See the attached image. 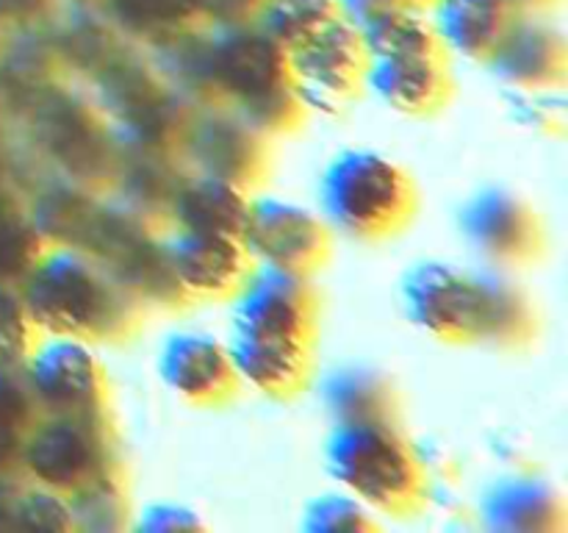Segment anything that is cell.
Masks as SVG:
<instances>
[{
	"mask_svg": "<svg viewBox=\"0 0 568 533\" xmlns=\"http://www.w3.org/2000/svg\"><path fill=\"white\" fill-rule=\"evenodd\" d=\"M320 298L308 275L253 266L236 292L231 359L239 378L270 398H294L314 364Z\"/></svg>",
	"mask_w": 568,
	"mask_h": 533,
	"instance_id": "6da1fadb",
	"label": "cell"
},
{
	"mask_svg": "<svg viewBox=\"0 0 568 533\" xmlns=\"http://www.w3.org/2000/svg\"><path fill=\"white\" fill-rule=\"evenodd\" d=\"M405 311L430 336L453 344L521 348L538 328L536 305L525 289L497 270L466 272L444 261H425L405 278Z\"/></svg>",
	"mask_w": 568,
	"mask_h": 533,
	"instance_id": "7a4b0ae2",
	"label": "cell"
},
{
	"mask_svg": "<svg viewBox=\"0 0 568 533\" xmlns=\"http://www.w3.org/2000/svg\"><path fill=\"white\" fill-rule=\"evenodd\" d=\"M20 298L39 333L81 342H122L133 336L148 309L116 281L109 266L75 248L50 244Z\"/></svg>",
	"mask_w": 568,
	"mask_h": 533,
	"instance_id": "3957f363",
	"label": "cell"
},
{
	"mask_svg": "<svg viewBox=\"0 0 568 533\" xmlns=\"http://www.w3.org/2000/svg\"><path fill=\"white\" fill-rule=\"evenodd\" d=\"M327 466L369 509L408 514L425 500V464L397 422H338L327 442Z\"/></svg>",
	"mask_w": 568,
	"mask_h": 533,
	"instance_id": "277c9868",
	"label": "cell"
},
{
	"mask_svg": "<svg viewBox=\"0 0 568 533\" xmlns=\"http://www.w3.org/2000/svg\"><path fill=\"white\" fill-rule=\"evenodd\" d=\"M322 209L347 237L377 242L408 225L416 211V187L388 155L347 150L322 175Z\"/></svg>",
	"mask_w": 568,
	"mask_h": 533,
	"instance_id": "5b68a950",
	"label": "cell"
},
{
	"mask_svg": "<svg viewBox=\"0 0 568 533\" xmlns=\"http://www.w3.org/2000/svg\"><path fill=\"white\" fill-rule=\"evenodd\" d=\"M37 142L61 181L103 194L120 172V133L103 105L59 89L33 111Z\"/></svg>",
	"mask_w": 568,
	"mask_h": 533,
	"instance_id": "8992f818",
	"label": "cell"
},
{
	"mask_svg": "<svg viewBox=\"0 0 568 533\" xmlns=\"http://www.w3.org/2000/svg\"><path fill=\"white\" fill-rule=\"evenodd\" d=\"M116 433L109 411L92 414H44L22 450L20 470L33 483L72 497L116 470Z\"/></svg>",
	"mask_w": 568,
	"mask_h": 533,
	"instance_id": "52a82bcc",
	"label": "cell"
},
{
	"mask_svg": "<svg viewBox=\"0 0 568 533\" xmlns=\"http://www.w3.org/2000/svg\"><path fill=\"white\" fill-rule=\"evenodd\" d=\"M369 53L361 39L358 22L336 17L316 37L288 50V70L305 109L338 114L364 89Z\"/></svg>",
	"mask_w": 568,
	"mask_h": 533,
	"instance_id": "ba28073f",
	"label": "cell"
},
{
	"mask_svg": "<svg viewBox=\"0 0 568 533\" xmlns=\"http://www.w3.org/2000/svg\"><path fill=\"white\" fill-rule=\"evenodd\" d=\"M242 242L258 264L311 275L331 255V228L305 205L277 198H255L250 200Z\"/></svg>",
	"mask_w": 568,
	"mask_h": 533,
	"instance_id": "9c48e42d",
	"label": "cell"
},
{
	"mask_svg": "<svg viewBox=\"0 0 568 533\" xmlns=\"http://www.w3.org/2000/svg\"><path fill=\"white\" fill-rule=\"evenodd\" d=\"M460 231L466 242L499 270L530 266L547 250L541 217L521 194L503 187L483 189L460 209Z\"/></svg>",
	"mask_w": 568,
	"mask_h": 533,
	"instance_id": "30bf717a",
	"label": "cell"
},
{
	"mask_svg": "<svg viewBox=\"0 0 568 533\" xmlns=\"http://www.w3.org/2000/svg\"><path fill=\"white\" fill-rule=\"evenodd\" d=\"M22 372L44 414L109 411L105 370L81 339L53 336L39 342Z\"/></svg>",
	"mask_w": 568,
	"mask_h": 533,
	"instance_id": "8fae6325",
	"label": "cell"
},
{
	"mask_svg": "<svg viewBox=\"0 0 568 533\" xmlns=\"http://www.w3.org/2000/svg\"><path fill=\"white\" fill-rule=\"evenodd\" d=\"M186 159L200 175L220 178L250 192L264 181L270 167V137L255 131L236 111L205 109L192 122Z\"/></svg>",
	"mask_w": 568,
	"mask_h": 533,
	"instance_id": "7c38bea8",
	"label": "cell"
},
{
	"mask_svg": "<svg viewBox=\"0 0 568 533\" xmlns=\"http://www.w3.org/2000/svg\"><path fill=\"white\" fill-rule=\"evenodd\" d=\"M486 64L519 92H555L566 83L568 42L541 14H516Z\"/></svg>",
	"mask_w": 568,
	"mask_h": 533,
	"instance_id": "4fadbf2b",
	"label": "cell"
},
{
	"mask_svg": "<svg viewBox=\"0 0 568 533\" xmlns=\"http://www.w3.org/2000/svg\"><path fill=\"white\" fill-rule=\"evenodd\" d=\"M159 370L166 386L194 405H222L242 386L227 344L197 331L166 339Z\"/></svg>",
	"mask_w": 568,
	"mask_h": 533,
	"instance_id": "5bb4252c",
	"label": "cell"
},
{
	"mask_svg": "<svg viewBox=\"0 0 568 533\" xmlns=\"http://www.w3.org/2000/svg\"><path fill=\"white\" fill-rule=\"evenodd\" d=\"M166 248L192 300L233 298L255 266L247 244L236 237L181 231L166 242Z\"/></svg>",
	"mask_w": 568,
	"mask_h": 533,
	"instance_id": "9a60e30c",
	"label": "cell"
},
{
	"mask_svg": "<svg viewBox=\"0 0 568 533\" xmlns=\"http://www.w3.org/2000/svg\"><path fill=\"white\" fill-rule=\"evenodd\" d=\"M364 87L394 111L425 117L444 109L453 98V72L444 53L410 59H369Z\"/></svg>",
	"mask_w": 568,
	"mask_h": 533,
	"instance_id": "2e32d148",
	"label": "cell"
},
{
	"mask_svg": "<svg viewBox=\"0 0 568 533\" xmlns=\"http://www.w3.org/2000/svg\"><path fill=\"white\" fill-rule=\"evenodd\" d=\"M483 520L497 533H560L566 527V503L541 477H510L486 494Z\"/></svg>",
	"mask_w": 568,
	"mask_h": 533,
	"instance_id": "e0dca14e",
	"label": "cell"
},
{
	"mask_svg": "<svg viewBox=\"0 0 568 533\" xmlns=\"http://www.w3.org/2000/svg\"><path fill=\"white\" fill-rule=\"evenodd\" d=\"M505 0H433L430 22L444 50L486 61L514 22Z\"/></svg>",
	"mask_w": 568,
	"mask_h": 533,
	"instance_id": "ac0fdd59",
	"label": "cell"
},
{
	"mask_svg": "<svg viewBox=\"0 0 568 533\" xmlns=\"http://www.w3.org/2000/svg\"><path fill=\"white\" fill-rule=\"evenodd\" d=\"M250 198L244 189L211 175H192L172 203V220L181 231L220 233V237H244Z\"/></svg>",
	"mask_w": 568,
	"mask_h": 533,
	"instance_id": "d6986e66",
	"label": "cell"
},
{
	"mask_svg": "<svg viewBox=\"0 0 568 533\" xmlns=\"http://www.w3.org/2000/svg\"><path fill=\"white\" fill-rule=\"evenodd\" d=\"M105 11L139 44H164L211 28L209 0H105Z\"/></svg>",
	"mask_w": 568,
	"mask_h": 533,
	"instance_id": "ffe728a7",
	"label": "cell"
},
{
	"mask_svg": "<svg viewBox=\"0 0 568 533\" xmlns=\"http://www.w3.org/2000/svg\"><path fill=\"white\" fill-rule=\"evenodd\" d=\"M322 400L336 422H397L399 394L392 378L372 366H342L322 383Z\"/></svg>",
	"mask_w": 568,
	"mask_h": 533,
	"instance_id": "44dd1931",
	"label": "cell"
},
{
	"mask_svg": "<svg viewBox=\"0 0 568 533\" xmlns=\"http://www.w3.org/2000/svg\"><path fill=\"white\" fill-rule=\"evenodd\" d=\"M358 31L369 59H410L447 53L433 31L430 17L419 9H388L361 17Z\"/></svg>",
	"mask_w": 568,
	"mask_h": 533,
	"instance_id": "7402d4cb",
	"label": "cell"
},
{
	"mask_svg": "<svg viewBox=\"0 0 568 533\" xmlns=\"http://www.w3.org/2000/svg\"><path fill=\"white\" fill-rule=\"evenodd\" d=\"M42 416L26 372H0V475L20 470L22 450Z\"/></svg>",
	"mask_w": 568,
	"mask_h": 533,
	"instance_id": "603a6c76",
	"label": "cell"
},
{
	"mask_svg": "<svg viewBox=\"0 0 568 533\" xmlns=\"http://www.w3.org/2000/svg\"><path fill=\"white\" fill-rule=\"evenodd\" d=\"M50 250L37 220L17 203L0 205V283L20 289Z\"/></svg>",
	"mask_w": 568,
	"mask_h": 533,
	"instance_id": "cb8c5ba5",
	"label": "cell"
},
{
	"mask_svg": "<svg viewBox=\"0 0 568 533\" xmlns=\"http://www.w3.org/2000/svg\"><path fill=\"white\" fill-rule=\"evenodd\" d=\"M336 17H342L338 0H266L255 14V26L288 53L316 37Z\"/></svg>",
	"mask_w": 568,
	"mask_h": 533,
	"instance_id": "d4e9b609",
	"label": "cell"
},
{
	"mask_svg": "<svg viewBox=\"0 0 568 533\" xmlns=\"http://www.w3.org/2000/svg\"><path fill=\"white\" fill-rule=\"evenodd\" d=\"M75 527L87 531H116L125 525L128 494L122 489V466L105 472L70 497Z\"/></svg>",
	"mask_w": 568,
	"mask_h": 533,
	"instance_id": "484cf974",
	"label": "cell"
},
{
	"mask_svg": "<svg viewBox=\"0 0 568 533\" xmlns=\"http://www.w3.org/2000/svg\"><path fill=\"white\" fill-rule=\"evenodd\" d=\"M42 333L20 298V289L0 283V372L26 370Z\"/></svg>",
	"mask_w": 568,
	"mask_h": 533,
	"instance_id": "4316f807",
	"label": "cell"
},
{
	"mask_svg": "<svg viewBox=\"0 0 568 533\" xmlns=\"http://www.w3.org/2000/svg\"><path fill=\"white\" fill-rule=\"evenodd\" d=\"M303 527L311 533H366L377 522L372 509L355 494H322L305 509Z\"/></svg>",
	"mask_w": 568,
	"mask_h": 533,
	"instance_id": "83f0119b",
	"label": "cell"
},
{
	"mask_svg": "<svg viewBox=\"0 0 568 533\" xmlns=\"http://www.w3.org/2000/svg\"><path fill=\"white\" fill-rule=\"evenodd\" d=\"M61 0H0V28L33 31L44 28L59 14Z\"/></svg>",
	"mask_w": 568,
	"mask_h": 533,
	"instance_id": "f1b7e54d",
	"label": "cell"
},
{
	"mask_svg": "<svg viewBox=\"0 0 568 533\" xmlns=\"http://www.w3.org/2000/svg\"><path fill=\"white\" fill-rule=\"evenodd\" d=\"M205 527V522L194 514L192 509L178 503H155L150 509L142 511V520H139V531H200Z\"/></svg>",
	"mask_w": 568,
	"mask_h": 533,
	"instance_id": "f546056e",
	"label": "cell"
},
{
	"mask_svg": "<svg viewBox=\"0 0 568 533\" xmlns=\"http://www.w3.org/2000/svg\"><path fill=\"white\" fill-rule=\"evenodd\" d=\"M266 0H209L211 26H242L255 22V14Z\"/></svg>",
	"mask_w": 568,
	"mask_h": 533,
	"instance_id": "4dcf8cb0",
	"label": "cell"
},
{
	"mask_svg": "<svg viewBox=\"0 0 568 533\" xmlns=\"http://www.w3.org/2000/svg\"><path fill=\"white\" fill-rule=\"evenodd\" d=\"M433 0H338L342 6V14H347L349 20H361L366 14H375V11H388V9H427Z\"/></svg>",
	"mask_w": 568,
	"mask_h": 533,
	"instance_id": "1f68e13d",
	"label": "cell"
},
{
	"mask_svg": "<svg viewBox=\"0 0 568 533\" xmlns=\"http://www.w3.org/2000/svg\"><path fill=\"white\" fill-rule=\"evenodd\" d=\"M11 192H14V175H11V153L6 148L3 128H0V205L14 203L11 200Z\"/></svg>",
	"mask_w": 568,
	"mask_h": 533,
	"instance_id": "d6a6232c",
	"label": "cell"
},
{
	"mask_svg": "<svg viewBox=\"0 0 568 533\" xmlns=\"http://www.w3.org/2000/svg\"><path fill=\"white\" fill-rule=\"evenodd\" d=\"M516 14H544L547 9L558 6L560 0H505Z\"/></svg>",
	"mask_w": 568,
	"mask_h": 533,
	"instance_id": "836d02e7",
	"label": "cell"
},
{
	"mask_svg": "<svg viewBox=\"0 0 568 533\" xmlns=\"http://www.w3.org/2000/svg\"><path fill=\"white\" fill-rule=\"evenodd\" d=\"M61 3H72L75 9H105V0H61Z\"/></svg>",
	"mask_w": 568,
	"mask_h": 533,
	"instance_id": "e575fe53",
	"label": "cell"
},
{
	"mask_svg": "<svg viewBox=\"0 0 568 533\" xmlns=\"http://www.w3.org/2000/svg\"><path fill=\"white\" fill-rule=\"evenodd\" d=\"M0 53H3V28H0Z\"/></svg>",
	"mask_w": 568,
	"mask_h": 533,
	"instance_id": "d590c367",
	"label": "cell"
}]
</instances>
